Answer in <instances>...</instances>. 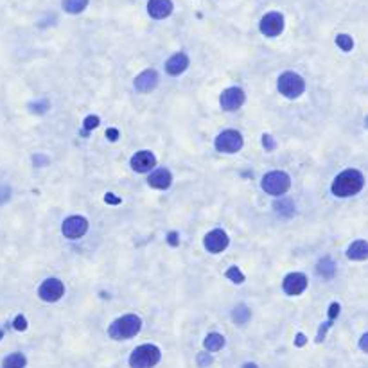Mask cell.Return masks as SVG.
Wrapping results in <instances>:
<instances>
[{
  "label": "cell",
  "instance_id": "23",
  "mask_svg": "<svg viewBox=\"0 0 368 368\" xmlns=\"http://www.w3.org/2000/svg\"><path fill=\"white\" fill-rule=\"evenodd\" d=\"M232 320L236 321L237 325H244V323L250 320V309L246 307V305H237V307L232 311Z\"/></svg>",
  "mask_w": 368,
  "mask_h": 368
},
{
  "label": "cell",
  "instance_id": "19",
  "mask_svg": "<svg viewBox=\"0 0 368 368\" xmlns=\"http://www.w3.org/2000/svg\"><path fill=\"white\" fill-rule=\"evenodd\" d=\"M316 271L320 277L323 278H332L336 275V262L332 261L330 257H323L316 266Z\"/></svg>",
  "mask_w": 368,
  "mask_h": 368
},
{
  "label": "cell",
  "instance_id": "30",
  "mask_svg": "<svg viewBox=\"0 0 368 368\" xmlns=\"http://www.w3.org/2000/svg\"><path fill=\"white\" fill-rule=\"evenodd\" d=\"M13 327L17 330H26L27 329V320H26V316H24V314H18L17 318H15V321H13Z\"/></svg>",
  "mask_w": 368,
  "mask_h": 368
},
{
  "label": "cell",
  "instance_id": "38",
  "mask_svg": "<svg viewBox=\"0 0 368 368\" xmlns=\"http://www.w3.org/2000/svg\"><path fill=\"white\" fill-rule=\"evenodd\" d=\"M167 241H169V244H171V246H178V243H180V237H178V234H176V232H171V234L167 236Z\"/></svg>",
  "mask_w": 368,
  "mask_h": 368
},
{
  "label": "cell",
  "instance_id": "26",
  "mask_svg": "<svg viewBox=\"0 0 368 368\" xmlns=\"http://www.w3.org/2000/svg\"><path fill=\"white\" fill-rule=\"evenodd\" d=\"M225 275H227V278H230L234 284H243L244 282V275L241 273V270L237 268V266H232V268H228Z\"/></svg>",
  "mask_w": 368,
  "mask_h": 368
},
{
  "label": "cell",
  "instance_id": "36",
  "mask_svg": "<svg viewBox=\"0 0 368 368\" xmlns=\"http://www.w3.org/2000/svg\"><path fill=\"white\" fill-rule=\"evenodd\" d=\"M359 348L368 354V332H364L363 336L359 338Z\"/></svg>",
  "mask_w": 368,
  "mask_h": 368
},
{
  "label": "cell",
  "instance_id": "10",
  "mask_svg": "<svg viewBox=\"0 0 368 368\" xmlns=\"http://www.w3.org/2000/svg\"><path fill=\"white\" fill-rule=\"evenodd\" d=\"M219 103H221V108L227 111H236L239 110L241 106L244 104V92L237 86L234 88H228L221 94V99H219Z\"/></svg>",
  "mask_w": 368,
  "mask_h": 368
},
{
  "label": "cell",
  "instance_id": "35",
  "mask_svg": "<svg viewBox=\"0 0 368 368\" xmlns=\"http://www.w3.org/2000/svg\"><path fill=\"white\" fill-rule=\"evenodd\" d=\"M106 138H108V140H111V142H115L117 138H119V129H115V128L106 129Z\"/></svg>",
  "mask_w": 368,
  "mask_h": 368
},
{
  "label": "cell",
  "instance_id": "8",
  "mask_svg": "<svg viewBox=\"0 0 368 368\" xmlns=\"http://www.w3.org/2000/svg\"><path fill=\"white\" fill-rule=\"evenodd\" d=\"M284 31V17L277 11H271V13L264 15L261 20V33L264 36H278Z\"/></svg>",
  "mask_w": 368,
  "mask_h": 368
},
{
  "label": "cell",
  "instance_id": "21",
  "mask_svg": "<svg viewBox=\"0 0 368 368\" xmlns=\"http://www.w3.org/2000/svg\"><path fill=\"white\" fill-rule=\"evenodd\" d=\"M223 347H225V338H223L221 334L212 332L205 338V348L209 352H218V350H221Z\"/></svg>",
  "mask_w": 368,
  "mask_h": 368
},
{
  "label": "cell",
  "instance_id": "11",
  "mask_svg": "<svg viewBox=\"0 0 368 368\" xmlns=\"http://www.w3.org/2000/svg\"><path fill=\"white\" fill-rule=\"evenodd\" d=\"M282 287L287 295L291 296L302 295L305 291V287H307V277L304 273H289L284 278Z\"/></svg>",
  "mask_w": 368,
  "mask_h": 368
},
{
  "label": "cell",
  "instance_id": "29",
  "mask_svg": "<svg viewBox=\"0 0 368 368\" xmlns=\"http://www.w3.org/2000/svg\"><path fill=\"white\" fill-rule=\"evenodd\" d=\"M196 363L198 366H209V364H212V355L207 354V352H200V354L196 355Z\"/></svg>",
  "mask_w": 368,
  "mask_h": 368
},
{
  "label": "cell",
  "instance_id": "28",
  "mask_svg": "<svg viewBox=\"0 0 368 368\" xmlns=\"http://www.w3.org/2000/svg\"><path fill=\"white\" fill-rule=\"evenodd\" d=\"M49 106H51V104H49V101L42 99L40 103H31V104H29V110L33 111V113H38V115H43V113H45V111L49 110Z\"/></svg>",
  "mask_w": 368,
  "mask_h": 368
},
{
  "label": "cell",
  "instance_id": "32",
  "mask_svg": "<svg viewBox=\"0 0 368 368\" xmlns=\"http://www.w3.org/2000/svg\"><path fill=\"white\" fill-rule=\"evenodd\" d=\"M339 309H341V307H339L338 302H332V304H330V307H329V321H334L336 318H338Z\"/></svg>",
  "mask_w": 368,
  "mask_h": 368
},
{
  "label": "cell",
  "instance_id": "37",
  "mask_svg": "<svg viewBox=\"0 0 368 368\" xmlns=\"http://www.w3.org/2000/svg\"><path fill=\"white\" fill-rule=\"evenodd\" d=\"M104 202L110 203V205H120V198H117V196H113V194L108 193L106 196H104Z\"/></svg>",
  "mask_w": 368,
  "mask_h": 368
},
{
  "label": "cell",
  "instance_id": "5",
  "mask_svg": "<svg viewBox=\"0 0 368 368\" xmlns=\"http://www.w3.org/2000/svg\"><path fill=\"white\" fill-rule=\"evenodd\" d=\"M262 189H264L266 194H271V196H280L289 189L291 185V178L289 174H286L284 171H271L262 178Z\"/></svg>",
  "mask_w": 368,
  "mask_h": 368
},
{
  "label": "cell",
  "instance_id": "14",
  "mask_svg": "<svg viewBox=\"0 0 368 368\" xmlns=\"http://www.w3.org/2000/svg\"><path fill=\"white\" fill-rule=\"evenodd\" d=\"M156 163V158L151 151H138V153L133 154L131 158V169L137 172H147L151 171Z\"/></svg>",
  "mask_w": 368,
  "mask_h": 368
},
{
  "label": "cell",
  "instance_id": "13",
  "mask_svg": "<svg viewBox=\"0 0 368 368\" xmlns=\"http://www.w3.org/2000/svg\"><path fill=\"white\" fill-rule=\"evenodd\" d=\"M156 85H158V74L153 69L144 70V72L135 77V90L142 92V94H147V92L154 90Z\"/></svg>",
  "mask_w": 368,
  "mask_h": 368
},
{
  "label": "cell",
  "instance_id": "24",
  "mask_svg": "<svg viewBox=\"0 0 368 368\" xmlns=\"http://www.w3.org/2000/svg\"><path fill=\"white\" fill-rule=\"evenodd\" d=\"M275 212L280 216H293L295 214V205L291 200H278L275 203Z\"/></svg>",
  "mask_w": 368,
  "mask_h": 368
},
{
  "label": "cell",
  "instance_id": "2",
  "mask_svg": "<svg viewBox=\"0 0 368 368\" xmlns=\"http://www.w3.org/2000/svg\"><path fill=\"white\" fill-rule=\"evenodd\" d=\"M142 329V320L137 314H124L119 320H115L108 329L110 338L113 339H129L137 336L138 330Z\"/></svg>",
  "mask_w": 368,
  "mask_h": 368
},
{
  "label": "cell",
  "instance_id": "6",
  "mask_svg": "<svg viewBox=\"0 0 368 368\" xmlns=\"http://www.w3.org/2000/svg\"><path fill=\"white\" fill-rule=\"evenodd\" d=\"M243 137L236 129H227V131L219 133L216 138V149L221 153H237L243 147Z\"/></svg>",
  "mask_w": 368,
  "mask_h": 368
},
{
  "label": "cell",
  "instance_id": "40",
  "mask_svg": "<svg viewBox=\"0 0 368 368\" xmlns=\"http://www.w3.org/2000/svg\"><path fill=\"white\" fill-rule=\"evenodd\" d=\"M40 163H47V160L43 158V154H35V165H40Z\"/></svg>",
  "mask_w": 368,
  "mask_h": 368
},
{
  "label": "cell",
  "instance_id": "4",
  "mask_svg": "<svg viewBox=\"0 0 368 368\" xmlns=\"http://www.w3.org/2000/svg\"><path fill=\"white\" fill-rule=\"evenodd\" d=\"M305 81L304 77L295 72H284L278 77V92L287 99H296L304 94Z\"/></svg>",
  "mask_w": 368,
  "mask_h": 368
},
{
  "label": "cell",
  "instance_id": "9",
  "mask_svg": "<svg viewBox=\"0 0 368 368\" xmlns=\"http://www.w3.org/2000/svg\"><path fill=\"white\" fill-rule=\"evenodd\" d=\"M63 236L69 239H79L86 234L88 230V221L81 216H72V218L65 219L63 221Z\"/></svg>",
  "mask_w": 368,
  "mask_h": 368
},
{
  "label": "cell",
  "instance_id": "7",
  "mask_svg": "<svg viewBox=\"0 0 368 368\" xmlns=\"http://www.w3.org/2000/svg\"><path fill=\"white\" fill-rule=\"evenodd\" d=\"M63 293H65V286L58 278H47V280H43L38 289L40 298L45 300V302H58L63 296Z\"/></svg>",
  "mask_w": 368,
  "mask_h": 368
},
{
  "label": "cell",
  "instance_id": "39",
  "mask_svg": "<svg viewBox=\"0 0 368 368\" xmlns=\"http://www.w3.org/2000/svg\"><path fill=\"white\" fill-rule=\"evenodd\" d=\"M305 343H307V338H305L304 334L300 332L298 336H296V338H295V345H296V347H304Z\"/></svg>",
  "mask_w": 368,
  "mask_h": 368
},
{
  "label": "cell",
  "instance_id": "1",
  "mask_svg": "<svg viewBox=\"0 0 368 368\" xmlns=\"http://www.w3.org/2000/svg\"><path fill=\"white\" fill-rule=\"evenodd\" d=\"M364 185V178L357 169H347V171L339 172L336 176V180L332 181V191L334 196L338 198H348L355 196L357 193H361V189Z\"/></svg>",
  "mask_w": 368,
  "mask_h": 368
},
{
  "label": "cell",
  "instance_id": "3",
  "mask_svg": "<svg viewBox=\"0 0 368 368\" xmlns=\"http://www.w3.org/2000/svg\"><path fill=\"white\" fill-rule=\"evenodd\" d=\"M160 357V348L154 345H140L129 355V366L131 368H153L158 364Z\"/></svg>",
  "mask_w": 368,
  "mask_h": 368
},
{
  "label": "cell",
  "instance_id": "25",
  "mask_svg": "<svg viewBox=\"0 0 368 368\" xmlns=\"http://www.w3.org/2000/svg\"><path fill=\"white\" fill-rule=\"evenodd\" d=\"M336 45H338L341 51L348 52L354 49V40H352L348 35H338L336 36Z\"/></svg>",
  "mask_w": 368,
  "mask_h": 368
},
{
  "label": "cell",
  "instance_id": "41",
  "mask_svg": "<svg viewBox=\"0 0 368 368\" xmlns=\"http://www.w3.org/2000/svg\"><path fill=\"white\" fill-rule=\"evenodd\" d=\"M243 368H257V364H255V363H246Z\"/></svg>",
  "mask_w": 368,
  "mask_h": 368
},
{
  "label": "cell",
  "instance_id": "22",
  "mask_svg": "<svg viewBox=\"0 0 368 368\" xmlns=\"http://www.w3.org/2000/svg\"><path fill=\"white\" fill-rule=\"evenodd\" d=\"M88 6V0H63V9L67 13L77 15Z\"/></svg>",
  "mask_w": 368,
  "mask_h": 368
},
{
  "label": "cell",
  "instance_id": "34",
  "mask_svg": "<svg viewBox=\"0 0 368 368\" xmlns=\"http://www.w3.org/2000/svg\"><path fill=\"white\" fill-rule=\"evenodd\" d=\"M11 198V191L8 187H0V203H6Z\"/></svg>",
  "mask_w": 368,
  "mask_h": 368
},
{
  "label": "cell",
  "instance_id": "12",
  "mask_svg": "<svg viewBox=\"0 0 368 368\" xmlns=\"http://www.w3.org/2000/svg\"><path fill=\"white\" fill-rule=\"evenodd\" d=\"M203 243H205L207 252L219 253L228 246V236H227V232H223L218 228V230L209 232V234L205 236V241H203Z\"/></svg>",
  "mask_w": 368,
  "mask_h": 368
},
{
  "label": "cell",
  "instance_id": "33",
  "mask_svg": "<svg viewBox=\"0 0 368 368\" xmlns=\"http://www.w3.org/2000/svg\"><path fill=\"white\" fill-rule=\"evenodd\" d=\"M330 325H332V321H327V323H323V325L320 327V332H318V336H316V341L318 343L323 341V338H325V334H327V330H329Z\"/></svg>",
  "mask_w": 368,
  "mask_h": 368
},
{
  "label": "cell",
  "instance_id": "31",
  "mask_svg": "<svg viewBox=\"0 0 368 368\" xmlns=\"http://www.w3.org/2000/svg\"><path fill=\"white\" fill-rule=\"evenodd\" d=\"M262 146H264L266 151H273L275 149V140L271 135H268V133H264L262 135Z\"/></svg>",
  "mask_w": 368,
  "mask_h": 368
},
{
  "label": "cell",
  "instance_id": "17",
  "mask_svg": "<svg viewBox=\"0 0 368 368\" xmlns=\"http://www.w3.org/2000/svg\"><path fill=\"white\" fill-rule=\"evenodd\" d=\"M171 181H172V176L167 169H156V171L151 172V174L147 176V183H149L153 189H160V191L169 189Z\"/></svg>",
  "mask_w": 368,
  "mask_h": 368
},
{
  "label": "cell",
  "instance_id": "20",
  "mask_svg": "<svg viewBox=\"0 0 368 368\" xmlns=\"http://www.w3.org/2000/svg\"><path fill=\"white\" fill-rule=\"evenodd\" d=\"M26 355L20 354V352H15V354H9L4 361H2V368H26Z\"/></svg>",
  "mask_w": 368,
  "mask_h": 368
},
{
  "label": "cell",
  "instance_id": "43",
  "mask_svg": "<svg viewBox=\"0 0 368 368\" xmlns=\"http://www.w3.org/2000/svg\"><path fill=\"white\" fill-rule=\"evenodd\" d=\"M364 126L368 128V115H366V119H364Z\"/></svg>",
  "mask_w": 368,
  "mask_h": 368
},
{
  "label": "cell",
  "instance_id": "27",
  "mask_svg": "<svg viewBox=\"0 0 368 368\" xmlns=\"http://www.w3.org/2000/svg\"><path fill=\"white\" fill-rule=\"evenodd\" d=\"M97 126H99V117L97 115H88L85 119V122H83V128H85V131H81V135L88 137V133H90L94 128H97Z\"/></svg>",
  "mask_w": 368,
  "mask_h": 368
},
{
  "label": "cell",
  "instance_id": "42",
  "mask_svg": "<svg viewBox=\"0 0 368 368\" xmlns=\"http://www.w3.org/2000/svg\"><path fill=\"white\" fill-rule=\"evenodd\" d=\"M4 338V330H0V339Z\"/></svg>",
  "mask_w": 368,
  "mask_h": 368
},
{
  "label": "cell",
  "instance_id": "15",
  "mask_svg": "<svg viewBox=\"0 0 368 368\" xmlns=\"http://www.w3.org/2000/svg\"><path fill=\"white\" fill-rule=\"evenodd\" d=\"M147 13H149V17L156 18V20L167 18L172 13V2L171 0H149Z\"/></svg>",
  "mask_w": 368,
  "mask_h": 368
},
{
  "label": "cell",
  "instance_id": "16",
  "mask_svg": "<svg viewBox=\"0 0 368 368\" xmlns=\"http://www.w3.org/2000/svg\"><path fill=\"white\" fill-rule=\"evenodd\" d=\"M189 67V58L183 52H178V54L171 56L165 63V70L169 76H180L181 72H185Z\"/></svg>",
  "mask_w": 368,
  "mask_h": 368
},
{
  "label": "cell",
  "instance_id": "18",
  "mask_svg": "<svg viewBox=\"0 0 368 368\" xmlns=\"http://www.w3.org/2000/svg\"><path fill=\"white\" fill-rule=\"evenodd\" d=\"M347 257L352 261H366L368 259V241L357 239L348 246Z\"/></svg>",
  "mask_w": 368,
  "mask_h": 368
}]
</instances>
